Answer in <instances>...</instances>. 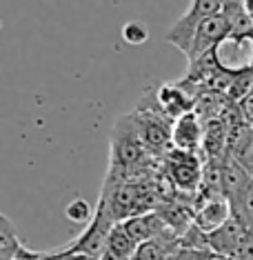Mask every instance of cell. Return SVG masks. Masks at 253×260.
<instances>
[{
	"instance_id": "obj_1",
	"label": "cell",
	"mask_w": 253,
	"mask_h": 260,
	"mask_svg": "<svg viewBox=\"0 0 253 260\" xmlns=\"http://www.w3.org/2000/svg\"><path fill=\"white\" fill-rule=\"evenodd\" d=\"M144 156L147 147L140 138L136 116H122L114 127V134H111V167L107 178L125 182V174L142 165Z\"/></svg>"
},
{
	"instance_id": "obj_2",
	"label": "cell",
	"mask_w": 253,
	"mask_h": 260,
	"mask_svg": "<svg viewBox=\"0 0 253 260\" xmlns=\"http://www.w3.org/2000/svg\"><path fill=\"white\" fill-rule=\"evenodd\" d=\"M222 9H225V3H222V0H191V5L187 7V11L167 31V43L178 47L182 54L187 56L191 49L193 36H196L200 22L211 18V16L222 14Z\"/></svg>"
},
{
	"instance_id": "obj_3",
	"label": "cell",
	"mask_w": 253,
	"mask_h": 260,
	"mask_svg": "<svg viewBox=\"0 0 253 260\" xmlns=\"http://www.w3.org/2000/svg\"><path fill=\"white\" fill-rule=\"evenodd\" d=\"M114 224H116V220L109 216L107 207H104L102 203H98L93 220L87 224L85 232H82L78 238L64 247V251H67L69 256H74V253H82V256H91V258L100 260L104 253H107L109 234H111V229H114Z\"/></svg>"
},
{
	"instance_id": "obj_4",
	"label": "cell",
	"mask_w": 253,
	"mask_h": 260,
	"mask_svg": "<svg viewBox=\"0 0 253 260\" xmlns=\"http://www.w3.org/2000/svg\"><path fill=\"white\" fill-rule=\"evenodd\" d=\"M164 171H167V178L171 180V185L178 191L198 196L204 178V165L196 151H182L173 147L164 158Z\"/></svg>"
},
{
	"instance_id": "obj_5",
	"label": "cell",
	"mask_w": 253,
	"mask_h": 260,
	"mask_svg": "<svg viewBox=\"0 0 253 260\" xmlns=\"http://www.w3.org/2000/svg\"><path fill=\"white\" fill-rule=\"evenodd\" d=\"M215 60L222 72L227 74H244L253 72V34L249 36H229L213 49Z\"/></svg>"
},
{
	"instance_id": "obj_6",
	"label": "cell",
	"mask_w": 253,
	"mask_h": 260,
	"mask_svg": "<svg viewBox=\"0 0 253 260\" xmlns=\"http://www.w3.org/2000/svg\"><path fill=\"white\" fill-rule=\"evenodd\" d=\"M229 34H231V29H229V20L225 14H218V16H211V18L202 20L196 36H193L189 54H187L189 64H193L202 56H207L213 49H218V45H220L222 40H227Z\"/></svg>"
},
{
	"instance_id": "obj_7",
	"label": "cell",
	"mask_w": 253,
	"mask_h": 260,
	"mask_svg": "<svg viewBox=\"0 0 253 260\" xmlns=\"http://www.w3.org/2000/svg\"><path fill=\"white\" fill-rule=\"evenodd\" d=\"M154 100H156L158 109L167 118H171V120L189 114V111H193V107H196V96L187 91V87L182 85V82H178V85H175V82H164V85H160L156 89Z\"/></svg>"
},
{
	"instance_id": "obj_8",
	"label": "cell",
	"mask_w": 253,
	"mask_h": 260,
	"mask_svg": "<svg viewBox=\"0 0 253 260\" xmlns=\"http://www.w3.org/2000/svg\"><path fill=\"white\" fill-rule=\"evenodd\" d=\"M233 218V207L225 196H215L209 198L204 203H200L196 207V218L193 224L198 229H202L204 234H211L215 229H220L225 222H229Z\"/></svg>"
},
{
	"instance_id": "obj_9",
	"label": "cell",
	"mask_w": 253,
	"mask_h": 260,
	"mask_svg": "<svg viewBox=\"0 0 253 260\" xmlns=\"http://www.w3.org/2000/svg\"><path fill=\"white\" fill-rule=\"evenodd\" d=\"M204 140V122L196 111L173 120V147L182 151H198Z\"/></svg>"
},
{
	"instance_id": "obj_10",
	"label": "cell",
	"mask_w": 253,
	"mask_h": 260,
	"mask_svg": "<svg viewBox=\"0 0 253 260\" xmlns=\"http://www.w3.org/2000/svg\"><path fill=\"white\" fill-rule=\"evenodd\" d=\"M246 232H249V229L242 224V220L233 216L231 220L225 222L220 229H215V232L207 234L209 236V251L211 253H222V256L235 258V253H238V247H240V242H242Z\"/></svg>"
},
{
	"instance_id": "obj_11",
	"label": "cell",
	"mask_w": 253,
	"mask_h": 260,
	"mask_svg": "<svg viewBox=\"0 0 253 260\" xmlns=\"http://www.w3.org/2000/svg\"><path fill=\"white\" fill-rule=\"evenodd\" d=\"M122 224H125L129 236H131L138 245H142V242H147V240H156V238H160V236H164L169 232L167 222L162 220V216L158 214V211L133 216V218H129V220H125Z\"/></svg>"
},
{
	"instance_id": "obj_12",
	"label": "cell",
	"mask_w": 253,
	"mask_h": 260,
	"mask_svg": "<svg viewBox=\"0 0 253 260\" xmlns=\"http://www.w3.org/2000/svg\"><path fill=\"white\" fill-rule=\"evenodd\" d=\"M43 251H31L20 242L7 216L0 218V260H38Z\"/></svg>"
},
{
	"instance_id": "obj_13",
	"label": "cell",
	"mask_w": 253,
	"mask_h": 260,
	"mask_svg": "<svg viewBox=\"0 0 253 260\" xmlns=\"http://www.w3.org/2000/svg\"><path fill=\"white\" fill-rule=\"evenodd\" d=\"M251 180L253 178L246 174V169L235 160L231 153L222 160V193H225V198L229 203L238 200L240 193L251 185Z\"/></svg>"
},
{
	"instance_id": "obj_14",
	"label": "cell",
	"mask_w": 253,
	"mask_h": 260,
	"mask_svg": "<svg viewBox=\"0 0 253 260\" xmlns=\"http://www.w3.org/2000/svg\"><path fill=\"white\" fill-rule=\"evenodd\" d=\"M229 153L246 169V174L253 178V127L246 122L231 125V143Z\"/></svg>"
},
{
	"instance_id": "obj_15",
	"label": "cell",
	"mask_w": 253,
	"mask_h": 260,
	"mask_svg": "<svg viewBox=\"0 0 253 260\" xmlns=\"http://www.w3.org/2000/svg\"><path fill=\"white\" fill-rule=\"evenodd\" d=\"M138 249V242L129 236V232L125 229L122 222H116L114 229L109 234V245H107V251L114 253L116 258L120 260H133V253Z\"/></svg>"
},
{
	"instance_id": "obj_16",
	"label": "cell",
	"mask_w": 253,
	"mask_h": 260,
	"mask_svg": "<svg viewBox=\"0 0 253 260\" xmlns=\"http://www.w3.org/2000/svg\"><path fill=\"white\" fill-rule=\"evenodd\" d=\"M231 207H233V216L240 218L249 232H253V180H251V185L240 193V198L233 200Z\"/></svg>"
},
{
	"instance_id": "obj_17",
	"label": "cell",
	"mask_w": 253,
	"mask_h": 260,
	"mask_svg": "<svg viewBox=\"0 0 253 260\" xmlns=\"http://www.w3.org/2000/svg\"><path fill=\"white\" fill-rule=\"evenodd\" d=\"M64 216H67L71 222L89 224L93 220V216H96V209H93L85 198H76V200H71V203L64 207Z\"/></svg>"
},
{
	"instance_id": "obj_18",
	"label": "cell",
	"mask_w": 253,
	"mask_h": 260,
	"mask_svg": "<svg viewBox=\"0 0 253 260\" xmlns=\"http://www.w3.org/2000/svg\"><path fill=\"white\" fill-rule=\"evenodd\" d=\"M122 40L131 47H140L149 40V27L140 20H129L127 25H122Z\"/></svg>"
},
{
	"instance_id": "obj_19",
	"label": "cell",
	"mask_w": 253,
	"mask_h": 260,
	"mask_svg": "<svg viewBox=\"0 0 253 260\" xmlns=\"http://www.w3.org/2000/svg\"><path fill=\"white\" fill-rule=\"evenodd\" d=\"M209 258H211V251L185 249V247H180V249L171 256V260H209Z\"/></svg>"
},
{
	"instance_id": "obj_20",
	"label": "cell",
	"mask_w": 253,
	"mask_h": 260,
	"mask_svg": "<svg viewBox=\"0 0 253 260\" xmlns=\"http://www.w3.org/2000/svg\"><path fill=\"white\" fill-rule=\"evenodd\" d=\"M235 260H253V232H246L238 247Z\"/></svg>"
},
{
	"instance_id": "obj_21",
	"label": "cell",
	"mask_w": 253,
	"mask_h": 260,
	"mask_svg": "<svg viewBox=\"0 0 253 260\" xmlns=\"http://www.w3.org/2000/svg\"><path fill=\"white\" fill-rule=\"evenodd\" d=\"M67 260H98L91 256H82V253H74V256H67Z\"/></svg>"
},
{
	"instance_id": "obj_22",
	"label": "cell",
	"mask_w": 253,
	"mask_h": 260,
	"mask_svg": "<svg viewBox=\"0 0 253 260\" xmlns=\"http://www.w3.org/2000/svg\"><path fill=\"white\" fill-rule=\"evenodd\" d=\"M209 260H235L231 256H222V253H211V258Z\"/></svg>"
},
{
	"instance_id": "obj_23",
	"label": "cell",
	"mask_w": 253,
	"mask_h": 260,
	"mask_svg": "<svg viewBox=\"0 0 253 260\" xmlns=\"http://www.w3.org/2000/svg\"><path fill=\"white\" fill-rule=\"evenodd\" d=\"M242 5L246 7V11H249V14H253V0H242Z\"/></svg>"
},
{
	"instance_id": "obj_24",
	"label": "cell",
	"mask_w": 253,
	"mask_h": 260,
	"mask_svg": "<svg viewBox=\"0 0 253 260\" xmlns=\"http://www.w3.org/2000/svg\"><path fill=\"white\" fill-rule=\"evenodd\" d=\"M251 16H253V14H251Z\"/></svg>"
}]
</instances>
